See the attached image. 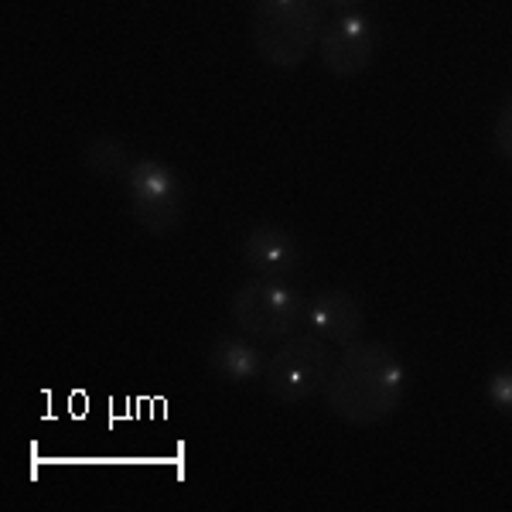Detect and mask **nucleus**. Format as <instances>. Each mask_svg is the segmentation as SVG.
Returning a JSON list of instances; mask_svg holds the SVG:
<instances>
[{"label":"nucleus","instance_id":"nucleus-11","mask_svg":"<svg viewBox=\"0 0 512 512\" xmlns=\"http://www.w3.org/2000/svg\"><path fill=\"white\" fill-rule=\"evenodd\" d=\"M485 400L499 417L512 420V362L499 366L495 373L485 379Z\"/></svg>","mask_w":512,"mask_h":512},{"label":"nucleus","instance_id":"nucleus-8","mask_svg":"<svg viewBox=\"0 0 512 512\" xmlns=\"http://www.w3.org/2000/svg\"><path fill=\"white\" fill-rule=\"evenodd\" d=\"M308 328L325 338L328 345H349L366 328V311L345 287H328L311 301Z\"/></svg>","mask_w":512,"mask_h":512},{"label":"nucleus","instance_id":"nucleus-3","mask_svg":"<svg viewBox=\"0 0 512 512\" xmlns=\"http://www.w3.org/2000/svg\"><path fill=\"white\" fill-rule=\"evenodd\" d=\"M130 219L151 236H171L185 222V181L171 164L158 158H137L123 175Z\"/></svg>","mask_w":512,"mask_h":512},{"label":"nucleus","instance_id":"nucleus-9","mask_svg":"<svg viewBox=\"0 0 512 512\" xmlns=\"http://www.w3.org/2000/svg\"><path fill=\"white\" fill-rule=\"evenodd\" d=\"M209 369L216 373L222 383L233 386H250L256 379H263L267 359L256 349L253 342H246L243 335H219L209 345Z\"/></svg>","mask_w":512,"mask_h":512},{"label":"nucleus","instance_id":"nucleus-4","mask_svg":"<svg viewBox=\"0 0 512 512\" xmlns=\"http://www.w3.org/2000/svg\"><path fill=\"white\" fill-rule=\"evenodd\" d=\"M229 315H233L239 332L280 342V338L294 335L297 321L304 318V294L284 277L253 274L236 287L233 301H229Z\"/></svg>","mask_w":512,"mask_h":512},{"label":"nucleus","instance_id":"nucleus-5","mask_svg":"<svg viewBox=\"0 0 512 512\" xmlns=\"http://www.w3.org/2000/svg\"><path fill=\"white\" fill-rule=\"evenodd\" d=\"M332 352L328 342L315 332H301V335H287L284 345L267 359L263 369V386L274 396L277 403H304L311 396L325 393V383L332 376Z\"/></svg>","mask_w":512,"mask_h":512},{"label":"nucleus","instance_id":"nucleus-6","mask_svg":"<svg viewBox=\"0 0 512 512\" xmlns=\"http://www.w3.org/2000/svg\"><path fill=\"white\" fill-rule=\"evenodd\" d=\"M376 48H379V35H376L373 21H369L366 14H352V11L328 24L318 41L321 65H325L335 79L362 76V72L376 62Z\"/></svg>","mask_w":512,"mask_h":512},{"label":"nucleus","instance_id":"nucleus-10","mask_svg":"<svg viewBox=\"0 0 512 512\" xmlns=\"http://www.w3.org/2000/svg\"><path fill=\"white\" fill-rule=\"evenodd\" d=\"M82 164H86V171L96 178H117V175H127L134 158H130V147L123 144L120 137L96 134L82 147Z\"/></svg>","mask_w":512,"mask_h":512},{"label":"nucleus","instance_id":"nucleus-1","mask_svg":"<svg viewBox=\"0 0 512 512\" xmlns=\"http://www.w3.org/2000/svg\"><path fill=\"white\" fill-rule=\"evenodd\" d=\"M407 393V366L386 342H349L325 383V403L342 424L373 427L390 420Z\"/></svg>","mask_w":512,"mask_h":512},{"label":"nucleus","instance_id":"nucleus-7","mask_svg":"<svg viewBox=\"0 0 512 512\" xmlns=\"http://www.w3.org/2000/svg\"><path fill=\"white\" fill-rule=\"evenodd\" d=\"M239 253H243V263L256 277L287 280L301 270V246H297V239L284 226H274V222L253 226L243 236V243H239Z\"/></svg>","mask_w":512,"mask_h":512},{"label":"nucleus","instance_id":"nucleus-12","mask_svg":"<svg viewBox=\"0 0 512 512\" xmlns=\"http://www.w3.org/2000/svg\"><path fill=\"white\" fill-rule=\"evenodd\" d=\"M492 144L495 151L502 154L506 161H512V96L502 103V110L495 113V123H492Z\"/></svg>","mask_w":512,"mask_h":512},{"label":"nucleus","instance_id":"nucleus-2","mask_svg":"<svg viewBox=\"0 0 512 512\" xmlns=\"http://www.w3.org/2000/svg\"><path fill=\"white\" fill-rule=\"evenodd\" d=\"M321 41L318 0H256L253 48L274 69H294Z\"/></svg>","mask_w":512,"mask_h":512},{"label":"nucleus","instance_id":"nucleus-13","mask_svg":"<svg viewBox=\"0 0 512 512\" xmlns=\"http://www.w3.org/2000/svg\"><path fill=\"white\" fill-rule=\"evenodd\" d=\"M328 7H338V11H355L359 4H366V0H325Z\"/></svg>","mask_w":512,"mask_h":512}]
</instances>
